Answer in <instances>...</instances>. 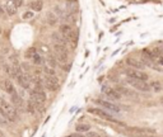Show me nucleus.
<instances>
[{
  "label": "nucleus",
  "instance_id": "1",
  "mask_svg": "<svg viewBox=\"0 0 163 137\" xmlns=\"http://www.w3.org/2000/svg\"><path fill=\"white\" fill-rule=\"evenodd\" d=\"M0 111L3 112V114L5 116V118L10 121V122H16L18 121V111L14 108L10 103H8L5 99H3L0 97Z\"/></svg>",
  "mask_w": 163,
  "mask_h": 137
},
{
  "label": "nucleus",
  "instance_id": "2",
  "mask_svg": "<svg viewBox=\"0 0 163 137\" xmlns=\"http://www.w3.org/2000/svg\"><path fill=\"white\" fill-rule=\"evenodd\" d=\"M30 99L34 103V105L37 107V109H41L44 103L46 102V94L44 89H40V88H34L33 90H31L30 93Z\"/></svg>",
  "mask_w": 163,
  "mask_h": 137
},
{
  "label": "nucleus",
  "instance_id": "3",
  "mask_svg": "<svg viewBox=\"0 0 163 137\" xmlns=\"http://www.w3.org/2000/svg\"><path fill=\"white\" fill-rule=\"evenodd\" d=\"M54 51H55L54 57H55V59L58 60L59 62H61V63L68 62V60H69V51H68L66 46L54 45Z\"/></svg>",
  "mask_w": 163,
  "mask_h": 137
},
{
  "label": "nucleus",
  "instance_id": "4",
  "mask_svg": "<svg viewBox=\"0 0 163 137\" xmlns=\"http://www.w3.org/2000/svg\"><path fill=\"white\" fill-rule=\"evenodd\" d=\"M88 113H90V114H94V116H97V117H100V118H102V119H106V121H110V122H113V123H117V125H120V126H125L122 122H119L117 119H115L113 117H111L110 114H107L105 111H102V109H100V108H88Z\"/></svg>",
  "mask_w": 163,
  "mask_h": 137
},
{
  "label": "nucleus",
  "instance_id": "5",
  "mask_svg": "<svg viewBox=\"0 0 163 137\" xmlns=\"http://www.w3.org/2000/svg\"><path fill=\"white\" fill-rule=\"evenodd\" d=\"M126 83L131 85L134 89L140 90V91H149L151 90V85L143 81V80H138V79H131V77H127L126 79Z\"/></svg>",
  "mask_w": 163,
  "mask_h": 137
},
{
  "label": "nucleus",
  "instance_id": "6",
  "mask_svg": "<svg viewBox=\"0 0 163 137\" xmlns=\"http://www.w3.org/2000/svg\"><path fill=\"white\" fill-rule=\"evenodd\" d=\"M124 73L126 74L127 77H131V79H138V80H143V81H145L148 79V75L144 73V71L133 69V67H126L124 70Z\"/></svg>",
  "mask_w": 163,
  "mask_h": 137
},
{
  "label": "nucleus",
  "instance_id": "7",
  "mask_svg": "<svg viewBox=\"0 0 163 137\" xmlns=\"http://www.w3.org/2000/svg\"><path fill=\"white\" fill-rule=\"evenodd\" d=\"M44 86L50 90V91H56L59 89V81L56 76H46L44 75Z\"/></svg>",
  "mask_w": 163,
  "mask_h": 137
},
{
  "label": "nucleus",
  "instance_id": "8",
  "mask_svg": "<svg viewBox=\"0 0 163 137\" xmlns=\"http://www.w3.org/2000/svg\"><path fill=\"white\" fill-rule=\"evenodd\" d=\"M17 81H18V84L22 86L23 89H30L31 88V77H30V75L28 74H26V73H20L18 76H17Z\"/></svg>",
  "mask_w": 163,
  "mask_h": 137
},
{
  "label": "nucleus",
  "instance_id": "9",
  "mask_svg": "<svg viewBox=\"0 0 163 137\" xmlns=\"http://www.w3.org/2000/svg\"><path fill=\"white\" fill-rule=\"evenodd\" d=\"M126 65L129 67L136 69V70H141V71H143V69L145 67V65L143 63V61H140V60L136 59V57H133V56H130V57H127V59H126Z\"/></svg>",
  "mask_w": 163,
  "mask_h": 137
},
{
  "label": "nucleus",
  "instance_id": "10",
  "mask_svg": "<svg viewBox=\"0 0 163 137\" xmlns=\"http://www.w3.org/2000/svg\"><path fill=\"white\" fill-rule=\"evenodd\" d=\"M94 103L98 104V105H102L103 108H106V109H108L111 112H115V113H119L120 112V108L115 104H112L110 102H107V100H102V99H96Z\"/></svg>",
  "mask_w": 163,
  "mask_h": 137
},
{
  "label": "nucleus",
  "instance_id": "11",
  "mask_svg": "<svg viewBox=\"0 0 163 137\" xmlns=\"http://www.w3.org/2000/svg\"><path fill=\"white\" fill-rule=\"evenodd\" d=\"M10 97H12V105L16 108L17 111L18 109H23V105H24L23 100H22V98H20V95H18V93L14 91Z\"/></svg>",
  "mask_w": 163,
  "mask_h": 137
},
{
  "label": "nucleus",
  "instance_id": "12",
  "mask_svg": "<svg viewBox=\"0 0 163 137\" xmlns=\"http://www.w3.org/2000/svg\"><path fill=\"white\" fill-rule=\"evenodd\" d=\"M102 93H103L105 95H107L108 98L115 99V100H119L120 98H121V95H120L115 89L110 88V86H102Z\"/></svg>",
  "mask_w": 163,
  "mask_h": 137
},
{
  "label": "nucleus",
  "instance_id": "13",
  "mask_svg": "<svg viewBox=\"0 0 163 137\" xmlns=\"http://www.w3.org/2000/svg\"><path fill=\"white\" fill-rule=\"evenodd\" d=\"M2 89L6 93V94H9V95H12L14 91H16V88H14V85H13V83L10 81V80H8V79H5V80H3L2 81Z\"/></svg>",
  "mask_w": 163,
  "mask_h": 137
},
{
  "label": "nucleus",
  "instance_id": "14",
  "mask_svg": "<svg viewBox=\"0 0 163 137\" xmlns=\"http://www.w3.org/2000/svg\"><path fill=\"white\" fill-rule=\"evenodd\" d=\"M65 39H66V43H68V45H70V47H72V48H75L76 45H78V32H75V31L73 29V32L70 33L68 37H65Z\"/></svg>",
  "mask_w": 163,
  "mask_h": 137
},
{
  "label": "nucleus",
  "instance_id": "15",
  "mask_svg": "<svg viewBox=\"0 0 163 137\" xmlns=\"http://www.w3.org/2000/svg\"><path fill=\"white\" fill-rule=\"evenodd\" d=\"M115 90L119 93L120 95H126V97H135V93H134L133 90H130V89H127L126 86H122V85H117L116 88H115Z\"/></svg>",
  "mask_w": 163,
  "mask_h": 137
},
{
  "label": "nucleus",
  "instance_id": "16",
  "mask_svg": "<svg viewBox=\"0 0 163 137\" xmlns=\"http://www.w3.org/2000/svg\"><path fill=\"white\" fill-rule=\"evenodd\" d=\"M51 39L54 42V45H60V46H66V39L65 37H62L60 33H52L51 34Z\"/></svg>",
  "mask_w": 163,
  "mask_h": 137
},
{
  "label": "nucleus",
  "instance_id": "17",
  "mask_svg": "<svg viewBox=\"0 0 163 137\" xmlns=\"http://www.w3.org/2000/svg\"><path fill=\"white\" fill-rule=\"evenodd\" d=\"M73 32V28L70 24H66V23H64V24H60L59 27V33L62 36V37H68V36Z\"/></svg>",
  "mask_w": 163,
  "mask_h": 137
},
{
  "label": "nucleus",
  "instance_id": "18",
  "mask_svg": "<svg viewBox=\"0 0 163 137\" xmlns=\"http://www.w3.org/2000/svg\"><path fill=\"white\" fill-rule=\"evenodd\" d=\"M46 22H47V24L48 26H56L59 23V18H58V15L56 14H54V13H47L46 14Z\"/></svg>",
  "mask_w": 163,
  "mask_h": 137
},
{
  "label": "nucleus",
  "instance_id": "19",
  "mask_svg": "<svg viewBox=\"0 0 163 137\" xmlns=\"http://www.w3.org/2000/svg\"><path fill=\"white\" fill-rule=\"evenodd\" d=\"M5 12H6L8 15H14V14L17 13V8L13 5L12 0H8V2H6V4H5Z\"/></svg>",
  "mask_w": 163,
  "mask_h": 137
},
{
  "label": "nucleus",
  "instance_id": "20",
  "mask_svg": "<svg viewBox=\"0 0 163 137\" xmlns=\"http://www.w3.org/2000/svg\"><path fill=\"white\" fill-rule=\"evenodd\" d=\"M30 6L33 12H41L42 8H44V4H42L41 0H33V2H31Z\"/></svg>",
  "mask_w": 163,
  "mask_h": 137
},
{
  "label": "nucleus",
  "instance_id": "21",
  "mask_svg": "<svg viewBox=\"0 0 163 137\" xmlns=\"http://www.w3.org/2000/svg\"><path fill=\"white\" fill-rule=\"evenodd\" d=\"M45 61H46V65H47V66H50V67H52V69L56 67V59H55L52 55H50V53L46 55V60H45Z\"/></svg>",
  "mask_w": 163,
  "mask_h": 137
},
{
  "label": "nucleus",
  "instance_id": "22",
  "mask_svg": "<svg viewBox=\"0 0 163 137\" xmlns=\"http://www.w3.org/2000/svg\"><path fill=\"white\" fill-rule=\"evenodd\" d=\"M65 20H66V24H74L75 22H76V17H75V14L74 13H66V15H65Z\"/></svg>",
  "mask_w": 163,
  "mask_h": 137
},
{
  "label": "nucleus",
  "instance_id": "23",
  "mask_svg": "<svg viewBox=\"0 0 163 137\" xmlns=\"http://www.w3.org/2000/svg\"><path fill=\"white\" fill-rule=\"evenodd\" d=\"M90 129L89 125H76L75 126V131L76 132H88Z\"/></svg>",
  "mask_w": 163,
  "mask_h": 137
},
{
  "label": "nucleus",
  "instance_id": "24",
  "mask_svg": "<svg viewBox=\"0 0 163 137\" xmlns=\"http://www.w3.org/2000/svg\"><path fill=\"white\" fill-rule=\"evenodd\" d=\"M32 61H33L34 65H45V60L42 59L41 55H38V53H36L32 57Z\"/></svg>",
  "mask_w": 163,
  "mask_h": 137
},
{
  "label": "nucleus",
  "instance_id": "25",
  "mask_svg": "<svg viewBox=\"0 0 163 137\" xmlns=\"http://www.w3.org/2000/svg\"><path fill=\"white\" fill-rule=\"evenodd\" d=\"M44 74L46 76H55L56 75L55 74V70L52 67H50V66H47V65H45V66H44Z\"/></svg>",
  "mask_w": 163,
  "mask_h": 137
},
{
  "label": "nucleus",
  "instance_id": "26",
  "mask_svg": "<svg viewBox=\"0 0 163 137\" xmlns=\"http://www.w3.org/2000/svg\"><path fill=\"white\" fill-rule=\"evenodd\" d=\"M37 53V51H36V48H34V47H30V48H28L27 50V51H26V59H31L32 60V57L34 56V55H36Z\"/></svg>",
  "mask_w": 163,
  "mask_h": 137
},
{
  "label": "nucleus",
  "instance_id": "27",
  "mask_svg": "<svg viewBox=\"0 0 163 137\" xmlns=\"http://www.w3.org/2000/svg\"><path fill=\"white\" fill-rule=\"evenodd\" d=\"M151 88H153V90H154V91H159V90L162 89V86H161V84H159V83L153 81V83L151 84Z\"/></svg>",
  "mask_w": 163,
  "mask_h": 137
},
{
  "label": "nucleus",
  "instance_id": "28",
  "mask_svg": "<svg viewBox=\"0 0 163 137\" xmlns=\"http://www.w3.org/2000/svg\"><path fill=\"white\" fill-rule=\"evenodd\" d=\"M40 50H41V51L42 52H44V53H50V48H48L47 46H45V45H42V43H41V45H40Z\"/></svg>",
  "mask_w": 163,
  "mask_h": 137
},
{
  "label": "nucleus",
  "instance_id": "29",
  "mask_svg": "<svg viewBox=\"0 0 163 137\" xmlns=\"http://www.w3.org/2000/svg\"><path fill=\"white\" fill-rule=\"evenodd\" d=\"M33 12H26L24 14H23V19H31V18H33Z\"/></svg>",
  "mask_w": 163,
  "mask_h": 137
},
{
  "label": "nucleus",
  "instance_id": "30",
  "mask_svg": "<svg viewBox=\"0 0 163 137\" xmlns=\"http://www.w3.org/2000/svg\"><path fill=\"white\" fill-rule=\"evenodd\" d=\"M13 5L18 9L19 6H22V5H23V0H13Z\"/></svg>",
  "mask_w": 163,
  "mask_h": 137
},
{
  "label": "nucleus",
  "instance_id": "31",
  "mask_svg": "<svg viewBox=\"0 0 163 137\" xmlns=\"http://www.w3.org/2000/svg\"><path fill=\"white\" fill-rule=\"evenodd\" d=\"M86 137H101V136H100V135H97L96 132H89L88 136H86Z\"/></svg>",
  "mask_w": 163,
  "mask_h": 137
},
{
  "label": "nucleus",
  "instance_id": "32",
  "mask_svg": "<svg viewBox=\"0 0 163 137\" xmlns=\"http://www.w3.org/2000/svg\"><path fill=\"white\" fill-rule=\"evenodd\" d=\"M68 137H86V136H83V135H80L79 132H76V133H73V135H70V136H68Z\"/></svg>",
  "mask_w": 163,
  "mask_h": 137
},
{
  "label": "nucleus",
  "instance_id": "33",
  "mask_svg": "<svg viewBox=\"0 0 163 137\" xmlns=\"http://www.w3.org/2000/svg\"><path fill=\"white\" fill-rule=\"evenodd\" d=\"M2 14H4V9L0 6V15H2Z\"/></svg>",
  "mask_w": 163,
  "mask_h": 137
},
{
  "label": "nucleus",
  "instance_id": "34",
  "mask_svg": "<svg viewBox=\"0 0 163 137\" xmlns=\"http://www.w3.org/2000/svg\"><path fill=\"white\" fill-rule=\"evenodd\" d=\"M65 2H68V3H75L76 0H65Z\"/></svg>",
  "mask_w": 163,
  "mask_h": 137
},
{
  "label": "nucleus",
  "instance_id": "35",
  "mask_svg": "<svg viewBox=\"0 0 163 137\" xmlns=\"http://www.w3.org/2000/svg\"><path fill=\"white\" fill-rule=\"evenodd\" d=\"M0 137H4V135H3V132L0 131Z\"/></svg>",
  "mask_w": 163,
  "mask_h": 137
},
{
  "label": "nucleus",
  "instance_id": "36",
  "mask_svg": "<svg viewBox=\"0 0 163 137\" xmlns=\"http://www.w3.org/2000/svg\"><path fill=\"white\" fill-rule=\"evenodd\" d=\"M148 2H158V0H148Z\"/></svg>",
  "mask_w": 163,
  "mask_h": 137
}]
</instances>
